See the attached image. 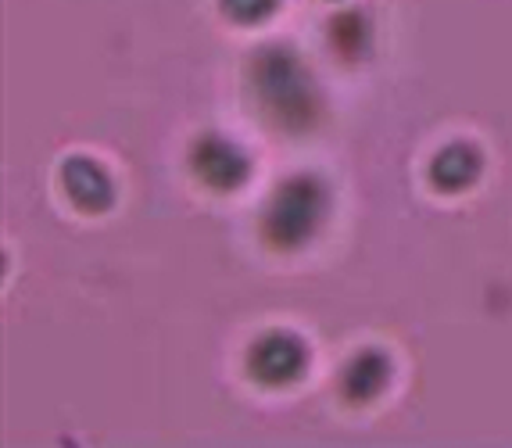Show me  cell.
Listing matches in <instances>:
<instances>
[{
  "mask_svg": "<svg viewBox=\"0 0 512 448\" xmlns=\"http://www.w3.org/2000/svg\"><path fill=\"white\" fill-rule=\"evenodd\" d=\"M391 384V359H387L380 348H362L344 362L341 377H337V388L341 398L351 405H366L373 398L384 395V388Z\"/></svg>",
  "mask_w": 512,
  "mask_h": 448,
  "instance_id": "cell-6",
  "label": "cell"
},
{
  "mask_svg": "<svg viewBox=\"0 0 512 448\" xmlns=\"http://www.w3.org/2000/svg\"><path fill=\"white\" fill-rule=\"evenodd\" d=\"M61 187L69 194V201L90 216L108 212L115 205V183L104 173V165L86 155H72L61 162Z\"/></svg>",
  "mask_w": 512,
  "mask_h": 448,
  "instance_id": "cell-5",
  "label": "cell"
},
{
  "mask_svg": "<svg viewBox=\"0 0 512 448\" xmlns=\"http://www.w3.org/2000/svg\"><path fill=\"white\" fill-rule=\"evenodd\" d=\"M222 15L237 22V26H258L265 18L280 8V0H219Z\"/></svg>",
  "mask_w": 512,
  "mask_h": 448,
  "instance_id": "cell-9",
  "label": "cell"
},
{
  "mask_svg": "<svg viewBox=\"0 0 512 448\" xmlns=\"http://www.w3.org/2000/svg\"><path fill=\"white\" fill-rule=\"evenodd\" d=\"M248 83L265 119L287 133L312 130L323 115V94H319L316 79L291 47H262L251 58Z\"/></svg>",
  "mask_w": 512,
  "mask_h": 448,
  "instance_id": "cell-1",
  "label": "cell"
},
{
  "mask_svg": "<svg viewBox=\"0 0 512 448\" xmlns=\"http://www.w3.org/2000/svg\"><path fill=\"white\" fill-rule=\"evenodd\" d=\"M244 370L258 388H291L308 370V345L291 330H265L251 341Z\"/></svg>",
  "mask_w": 512,
  "mask_h": 448,
  "instance_id": "cell-3",
  "label": "cell"
},
{
  "mask_svg": "<svg viewBox=\"0 0 512 448\" xmlns=\"http://www.w3.org/2000/svg\"><path fill=\"white\" fill-rule=\"evenodd\" d=\"M480 169H484L480 147L470 144V140H455L430 158V183L441 194H462L480 180Z\"/></svg>",
  "mask_w": 512,
  "mask_h": 448,
  "instance_id": "cell-7",
  "label": "cell"
},
{
  "mask_svg": "<svg viewBox=\"0 0 512 448\" xmlns=\"http://www.w3.org/2000/svg\"><path fill=\"white\" fill-rule=\"evenodd\" d=\"M330 216V187L316 173H294L276 183L262 208V241L276 251L305 248Z\"/></svg>",
  "mask_w": 512,
  "mask_h": 448,
  "instance_id": "cell-2",
  "label": "cell"
},
{
  "mask_svg": "<svg viewBox=\"0 0 512 448\" xmlns=\"http://www.w3.org/2000/svg\"><path fill=\"white\" fill-rule=\"evenodd\" d=\"M330 44L344 61H355L369 51V18L362 11H341L330 22Z\"/></svg>",
  "mask_w": 512,
  "mask_h": 448,
  "instance_id": "cell-8",
  "label": "cell"
},
{
  "mask_svg": "<svg viewBox=\"0 0 512 448\" xmlns=\"http://www.w3.org/2000/svg\"><path fill=\"white\" fill-rule=\"evenodd\" d=\"M190 173L197 176L201 187L215 190V194H230V190L248 183L251 162L233 140L219 137V133H205L190 147Z\"/></svg>",
  "mask_w": 512,
  "mask_h": 448,
  "instance_id": "cell-4",
  "label": "cell"
}]
</instances>
